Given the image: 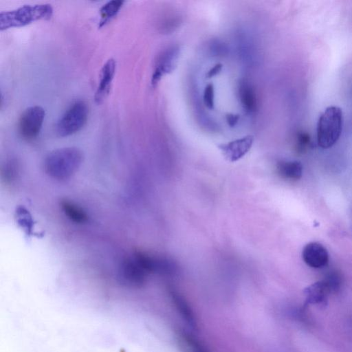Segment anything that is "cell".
I'll return each mask as SVG.
<instances>
[{
    "label": "cell",
    "mask_w": 352,
    "mask_h": 352,
    "mask_svg": "<svg viewBox=\"0 0 352 352\" xmlns=\"http://www.w3.org/2000/svg\"><path fill=\"white\" fill-rule=\"evenodd\" d=\"M83 159L82 151L76 147H65L50 152L44 161L47 175L56 179L69 178L78 170Z\"/></svg>",
    "instance_id": "obj_1"
},
{
    "label": "cell",
    "mask_w": 352,
    "mask_h": 352,
    "mask_svg": "<svg viewBox=\"0 0 352 352\" xmlns=\"http://www.w3.org/2000/svg\"><path fill=\"white\" fill-rule=\"evenodd\" d=\"M52 14L53 8L50 4L24 5L14 10L1 12L0 29L22 27L36 21L47 20Z\"/></svg>",
    "instance_id": "obj_2"
},
{
    "label": "cell",
    "mask_w": 352,
    "mask_h": 352,
    "mask_svg": "<svg viewBox=\"0 0 352 352\" xmlns=\"http://www.w3.org/2000/svg\"><path fill=\"white\" fill-rule=\"evenodd\" d=\"M343 126L342 109L336 106L327 107L317 124V141L320 147L329 148L339 140Z\"/></svg>",
    "instance_id": "obj_3"
},
{
    "label": "cell",
    "mask_w": 352,
    "mask_h": 352,
    "mask_svg": "<svg viewBox=\"0 0 352 352\" xmlns=\"http://www.w3.org/2000/svg\"><path fill=\"white\" fill-rule=\"evenodd\" d=\"M88 115L89 108L85 102H74L58 121L56 133L60 137H67L77 133L86 124Z\"/></svg>",
    "instance_id": "obj_4"
},
{
    "label": "cell",
    "mask_w": 352,
    "mask_h": 352,
    "mask_svg": "<svg viewBox=\"0 0 352 352\" xmlns=\"http://www.w3.org/2000/svg\"><path fill=\"white\" fill-rule=\"evenodd\" d=\"M45 111L38 105L31 106L25 109L18 120V131L21 137L26 140L35 139L39 134Z\"/></svg>",
    "instance_id": "obj_5"
},
{
    "label": "cell",
    "mask_w": 352,
    "mask_h": 352,
    "mask_svg": "<svg viewBox=\"0 0 352 352\" xmlns=\"http://www.w3.org/2000/svg\"><path fill=\"white\" fill-rule=\"evenodd\" d=\"M122 280L135 288L142 287L146 283L147 274L133 258H126L121 265Z\"/></svg>",
    "instance_id": "obj_6"
},
{
    "label": "cell",
    "mask_w": 352,
    "mask_h": 352,
    "mask_svg": "<svg viewBox=\"0 0 352 352\" xmlns=\"http://www.w3.org/2000/svg\"><path fill=\"white\" fill-rule=\"evenodd\" d=\"M134 259L146 273H168L173 270V263L167 259L155 257L141 251H137Z\"/></svg>",
    "instance_id": "obj_7"
},
{
    "label": "cell",
    "mask_w": 352,
    "mask_h": 352,
    "mask_svg": "<svg viewBox=\"0 0 352 352\" xmlns=\"http://www.w3.org/2000/svg\"><path fill=\"white\" fill-rule=\"evenodd\" d=\"M116 69V62L113 58L108 59L103 65L100 80L94 95L97 104H100L109 95Z\"/></svg>",
    "instance_id": "obj_8"
},
{
    "label": "cell",
    "mask_w": 352,
    "mask_h": 352,
    "mask_svg": "<svg viewBox=\"0 0 352 352\" xmlns=\"http://www.w3.org/2000/svg\"><path fill=\"white\" fill-rule=\"evenodd\" d=\"M302 257L304 262L312 268H322L329 261L327 249L320 243L310 242L303 248Z\"/></svg>",
    "instance_id": "obj_9"
},
{
    "label": "cell",
    "mask_w": 352,
    "mask_h": 352,
    "mask_svg": "<svg viewBox=\"0 0 352 352\" xmlns=\"http://www.w3.org/2000/svg\"><path fill=\"white\" fill-rule=\"evenodd\" d=\"M253 138L247 136L219 146L225 158L230 162H235L245 155L250 149Z\"/></svg>",
    "instance_id": "obj_10"
},
{
    "label": "cell",
    "mask_w": 352,
    "mask_h": 352,
    "mask_svg": "<svg viewBox=\"0 0 352 352\" xmlns=\"http://www.w3.org/2000/svg\"><path fill=\"white\" fill-rule=\"evenodd\" d=\"M170 298L173 305L187 324L192 328L197 327V320L194 311L184 296L174 289L170 290Z\"/></svg>",
    "instance_id": "obj_11"
},
{
    "label": "cell",
    "mask_w": 352,
    "mask_h": 352,
    "mask_svg": "<svg viewBox=\"0 0 352 352\" xmlns=\"http://www.w3.org/2000/svg\"><path fill=\"white\" fill-rule=\"evenodd\" d=\"M330 293L331 291L323 279L317 281L305 289L306 303L323 305L327 302Z\"/></svg>",
    "instance_id": "obj_12"
},
{
    "label": "cell",
    "mask_w": 352,
    "mask_h": 352,
    "mask_svg": "<svg viewBox=\"0 0 352 352\" xmlns=\"http://www.w3.org/2000/svg\"><path fill=\"white\" fill-rule=\"evenodd\" d=\"M176 52L173 50H168L162 53L156 60L155 69L151 77V83L156 85L161 78L173 69L175 60Z\"/></svg>",
    "instance_id": "obj_13"
},
{
    "label": "cell",
    "mask_w": 352,
    "mask_h": 352,
    "mask_svg": "<svg viewBox=\"0 0 352 352\" xmlns=\"http://www.w3.org/2000/svg\"><path fill=\"white\" fill-rule=\"evenodd\" d=\"M278 175L287 180L296 181L302 175V165L298 161H280L276 165Z\"/></svg>",
    "instance_id": "obj_14"
},
{
    "label": "cell",
    "mask_w": 352,
    "mask_h": 352,
    "mask_svg": "<svg viewBox=\"0 0 352 352\" xmlns=\"http://www.w3.org/2000/svg\"><path fill=\"white\" fill-rule=\"evenodd\" d=\"M60 206L64 214L73 222L83 223L87 221L88 216L87 213L74 203L68 200H63Z\"/></svg>",
    "instance_id": "obj_15"
},
{
    "label": "cell",
    "mask_w": 352,
    "mask_h": 352,
    "mask_svg": "<svg viewBox=\"0 0 352 352\" xmlns=\"http://www.w3.org/2000/svg\"><path fill=\"white\" fill-rule=\"evenodd\" d=\"M124 1L122 0H112L104 3L100 10V20L98 27L104 25L119 12Z\"/></svg>",
    "instance_id": "obj_16"
},
{
    "label": "cell",
    "mask_w": 352,
    "mask_h": 352,
    "mask_svg": "<svg viewBox=\"0 0 352 352\" xmlns=\"http://www.w3.org/2000/svg\"><path fill=\"white\" fill-rule=\"evenodd\" d=\"M239 96L244 109L249 112L254 111L256 104L255 95L251 87L245 82L240 85Z\"/></svg>",
    "instance_id": "obj_17"
},
{
    "label": "cell",
    "mask_w": 352,
    "mask_h": 352,
    "mask_svg": "<svg viewBox=\"0 0 352 352\" xmlns=\"http://www.w3.org/2000/svg\"><path fill=\"white\" fill-rule=\"evenodd\" d=\"M16 217L20 226L27 232L31 233L33 221L29 212L23 207H19L16 211Z\"/></svg>",
    "instance_id": "obj_18"
},
{
    "label": "cell",
    "mask_w": 352,
    "mask_h": 352,
    "mask_svg": "<svg viewBox=\"0 0 352 352\" xmlns=\"http://www.w3.org/2000/svg\"><path fill=\"white\" fill-rule=\"evenodd\" d=\"M311 139L309 134L304 131L296 133L294 141V149L298 153H304L309 147Z\"/></svg>",
    "instance_id": "obj_19"
},
{
    "label": "cell",
    "mask_w": 352,
    "mask_h": 352,
    "mask_svg": "<svg viewBox=\"0 0 352 352\" xmlns=\"http://www.w3.org/2000/svg\"><path fill=\"white\" fill-rule=\"evenodd\" d=\"M330 288L331 292L338 291L342 285V277L336 271L329 272L323 278Z\"/></svg>",
    "instance_id": "obj_20"
},
{
    "label": "cell",
    "mask_w": 352,
    "mask_h": 352,
    "mask_svg": "<svg viewBox=\"0 0 352 352\" xmlns=\"http://www.w3.org/2000/svg\"><path fill=\"white\" fill-rule=\"evenodd\" d=\"M2 173L7 182L13 180L17 174V165L15 162L11 161L8 163L5 166Z\"/></svg>",
    "instance_id": "obj_21"
},
{
    "label": "cell",
    "mask_w": 352,
    "mask_h": 352,
    "mask_svg": "<svg viewBox=\"0 0 352 352\" xmlns=\"http://www.w3.org/2000/svg\"><path fill=\"white\" fill-rule=\"evenodd\" d=\"M204 101L205 104L212 109L214 106V89L212 85L206 86L204 94Z\"/></svg>",
    "instance_id": "obj_22"
},
{
    "label": "cell",
    "mask_w": 352,
    "mask_h": 352,
    "mask_svg": "<svg viewBox=\"0 0 352 352\" xmlns=\"http://www.w3.org/2000/svg\"><path fill=\"white\" fill-rule=\"evenodd\" d=\"M239 120V116L234 114H230L227 116V122L230 126H235Z\"/></svg>",
    "instance_id": "obj_23"
},
{
    "label": "cell",
    "mask_w": 352,
    "mask_h": 352,
    "mask_svg": "<svg viewBox=\"0 0 352 352\" xmlns=\"http://www.w3.org/2000/svg\"><path fill=\"white\" fill-rule=\"evenodd\" d=\"M221 69V65H217L214 66L212 69H211L208 73V76L210 77H212L216 74H217Z\"/></svg>",
    "instance_id": "obj_24"
},
{
    "label": "cell",
    "mask_w": 352,
    "mask_h": 352,
    "mask_svg": "<svg viewBox=\"0 0 352 352\" xmlns=\"http://www.w3.org/2000/svg\"><path fill=\"white\" fill-rule=\"evenodd\" d=\"M192 347L193 348L192 352H204L203 350L199 349L196 344L195 346H193Z\"/></svg>",
    "instance_id": "obj_25"
}]
</instances>
